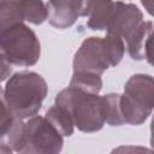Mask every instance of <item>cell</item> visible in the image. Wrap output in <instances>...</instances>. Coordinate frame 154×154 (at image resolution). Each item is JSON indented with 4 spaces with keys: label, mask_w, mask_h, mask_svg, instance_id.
<instances>
[{
    "label": "cell",
    "mask_w": 154,
    "mask_h": 154,
    "mask_svg": "<svg viewBox=\"0 0 154 154\" xmlns=\"http://www.w3.org/2000/svg\"><path fill=\"white\" fill-rule=\"evenodd\" d=\"M45 118L61 136H71L73 134L75 124L70 113L65 108L58 105H53L46 112Z\"/></svg>",
    "instance_id": "13"
},
{
    "label": "cell",
    "mask_w": 154,
    "mask_h": 154,
    "mask_svg": "<svg viewBox=\"0 0 154 154\" xmlns=\"http://www.w3.org/2000/svg\"><path fill=\"white\" fill-rule=\"evenodd\" d=\"M69 87L89 94H99L102 88V79L101 76L96 73L85 71H73Z\"/></svg>",
    "instance_id": "14"
},
{
    "label": "cell",
    "mask_w": 154,
    "mask_h": 154,
    "mask_svg": "<svg viewBox=\"0 0 154 154\" xmlns=\"http://www.w3.org/2000/svg\"><path fill=\"white\" fill-rule=\"evenodd\" d=\"M119 107L125 124L141 125L150 116L154 107V82L150 75L131 76L119 97Z\"/></svg>",
    "instance_id": "4"
},
{
    "label": "cell",
    "mask_w": 154,
    "mask_h": 154,
    "mask_svg": "<svg viewBox=\"0 0 154 154\" xmlns=\"http://www.w3.org/2000/svg\"><path fill=\"white\" fill-rule=\"evenodd\" d=\"M47 19V7L42 0H0V31L28 20L38 25Z\"/></svg>",
    "instance_id": "7"
},
{
    "label": "cell",
    "mask_w": 154,
    "mask_h": 154,
    "mask_svg": "<svg viewBox=\"0 0 154 154\" xmlns=\"http://www.w3.org/2000/svg\"><path fill=\"white\" fill-rule=\"evenodd\" d=\"M11 64L7 61V59L0 53V82L5 81L7 77H10L11 73Z\"/></svg>",
    "instance_id": "17"
},
{
    "label": "cell",
    "mask_w": 154,
    "mask_h": 154,
    "mask_svg": "<svg viewBox=\"0 0 154 154\" xmlns=\"http://www.w3.org/2000/svg\"><path fill=\"white\" fill-rule=\"evenodd\" d=\"M55 105L65 108L82 132H95L106 123L105 97L67 87L55 96Z\"/></svg>",
    "instance_id": "2"
},
{
    "label": "cell",
    "mask_w": 154,
    "mask_h": 154,
    "mask_svg": "<svg viewBox=\"0 0 154 154\" xmlns=\"http://www.w3.org/2000/svg\"><path fill=\"white\" fill-rule=\"evenodd\" d=\"M152 31L153 22L143 20L135 32L126 40L128 52L134 60L146 59L152 64Z\"/></svg>",
    "instance_id": "10"
},
{
    "label": "cell",
    "mask_w": 154,
    "mask_h": 154,
    "mask_svg": "<svg viewBox=\"0 0 154 154\" xmlns=\"http://www.w3.org/2000/svg\"><path fill=\"white\" fill-rule=\"evenodd\" d=\"M24 147V122L16 118L11 126L0 135V153H22Z\"/></svg>",
    "instance_id": "12"
},
{
    "label": "cell",
    "mask_w": 154,
    "mask_h": 154,
    "mask_svg": "<svg viewBox=\"0 0 154 154\" xmlns=\"http://www.w3.org/2000/svg\"><path fill=\"white\" fill-rule=\"evenodd\" d=\"M0 53L10 64L28 67L38 61L41 46L26 24L17 23L0 31Z\"/></svg>",
    "instance_id": "5"
},
{
    "label": "cell",
    "mask_w": 154,
    "mask_h": 154,
    "mask_svg": "<svg viewBox=\"0 0 154 154\" xmlns=\"http://www.w3.org/2000/svg\"><path fill=\"white\" fill-rule=\"evenodd\" d=\"M85 0H48L47 19L49 24L58 29L70 28L82 17Z\"/></svg>",
    "instance_id": "9"
},
{
    "label": "cell",
    "mask_w": 154,
    "mask_h": 154,
    "mask_svg": "<svg viewBox=\"0 0 154 154\" xmlns=\"http://www.w3.org/2000/svg\"><path fill=\"white\" fill-rule=\"evenodd\" d=\"M47 91V83L41 75L34 71H19L7 79L4 97L16 118L26 119L38 113Z\"/></svg>",
    "instance_id": "1"
},
{
    "label": "cell",
    "mask_w": 154,
    "mask_h": 154,
    "mask_svg": "<svg viewBox=\"0 0 154 154\" xmlns=\"http://www.w3.org/2000/svg\"><path fill=\"white\" fill-rule=\"evenodd\" d=\"M64 144L63 136L41 116H32L24 123V147L22 153L57 154Z\"/></svg>",
    "instance_id": "6"
},
{
    "label": "cell",
    "mask_w": 154,
    "mask_h": 154,
    "mask_svg": "<svg viewBox=\"0 0 154 154\" xmlns=\"http://www.w3.org/2000/svg\"><path fill=\"white\" fill-rule=\"evenodd\" d=\"M16 117L8 109L5 97H4V89L0 87V135H2L13 123Z\"/></svg>",
    "instance_id": "16"
},
{
    "label": "cell",
    "mask_w": 154,
    "mask_h": 154,
    "mask_svg": "<svg viewBox=\"0 0 154 154\" xmlns=\"http://www.w3.org/2000/svg\"><path fill=\"white\" fill-rule=\"evenodd\" d=\"M113 7L112 0H85L82 17H87V25L91 30H105Z\"/></svg>",
    "instance_id": "11"
},
{
    "label": "cell",
    "mask_w": 154,
    "mask_h": 154,
    "mask_svg": "<svg viewBox=\"0 0 154 154\" xmlns=\"http://www.w3.org/2000/svg\"><path fill=\"white\" fill-rule=\"evenodd\" d=\"M103 97L106 102V123L111 126H119L125 124L119 107L120 94L109 93L103 95Z\"/></svg>",
    "instance_id": "15"
},
{
    "label": "cell",
    "mask_w": 154,
    "mask_h": 154,
    "mask_svg": "<svg viewBox=\"0 0 154 154\" xmlns=\"http://www.w3.org/2000/svg\"><path fill=\"white\" fill-rule=\"evenodd\" d=\"M142 1V4H143V6L146 7V10H147V12L149 13V14H152L153 13V1L152 0H141Z\"/></svg>",
    "instance_id": "18"
},
{
    "label": "cell",
    "mask_w": 154,
    "mask_h": 154,
    "mask_svg": "<svg viewBox=\"0 0 154 154\" xmlns=\"http://www.w3.org/2000/svg\"><path fill=\"white\" fill-rule=\"evenodd\" d=\"M124 52V41L116 35L88 37L75 54L73 71H85L101 76L107 69L120 63Z\"/></svg>",
    "instance_id": "3"
},
{
    "label": "cell",
    "mask_w": 154,
    "mask_h": 154,
    "mask_svg": "<svg viewBox=\"0 0 154 154\" xmlns=\"http://www.w3.org/2000/svg\"><path fill=\"white\" fill-rule=\"evenodd\" d=\"M142 22L143 14L136 5L117 1L114 2V7L107 23L106 30L107 34L116 35L123 41H126Z\"/></svg>",
    "instance_id": "8"
}]
</instances>
